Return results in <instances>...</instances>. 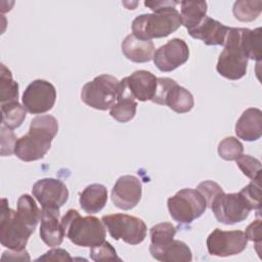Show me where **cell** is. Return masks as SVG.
Returning <instances> with one entry per match:
<instances>
[{
	"mask_svg": "<svg viewBox=\"0 0 262 262\" xmlns=\"http://www.w3.org/2000/svg\"><path fill=\"white\" fill-rule=\"evenodd\" d=\"M176 233V227L169 222H162L150 228L149 235L152 245H165L173 239Z\"/></svg>",
	"mask_w": 262,
	"mask_h": 262,
	"instance_id": "obj_32",
	"label": "cell"
},
{
	"mask_svg": "<svg viewBox=\"0 0 262 262\" xmlns=\"http://www.w3.org/2000/svg\"><path fill=\"white\" fill-rule=\"evenodd\" d=\"M137 102L131 98H118L117 102L111 107L110 115L120 123L131 121L136 114Z\"/></svg>",
	"mask_w": 262,
	"mask_h": 262,
	"instance_id": "obj_29",
	"label": "cell"
},
{
	"mask_svg": "<svg viewBox=\"0 0 262 262\" xmlns=\"http://www.w3.org/2000/svg\"><path fill=\"white\" fill-rule=\"evenodd\" d=\"M60 222L67 237L76 246L92 248L104 242L105 225L94 216L82 217L77 210L70 209Z\"/></svg>",
	"mask_w": 262,
	"mask_h": 262,
	"instance_id": "obj_2",
	"label": "cell"
},
{
	"mask_svg": "<svg viewBox=\"0 0 262 262\" xmlns=\"http://www.w3.org/2000/svg\"><path fill=\"white\" fill-rule=\"evenodd\" d=\"M180 19L181 25L187 31L196 27L206 16L208 4L206 1H181Z\"/></svg>",
	"mask_w": 262,
	"mask_h": 262,
	"instance_id": "obj_23",
	"label": "cell"
},
{
	"mask_svg": "<svg viewBox=\"0 0 262 262\" xmlns=\"http://www.w3.org/2000/svg\"><path fill=\"white\" fill-rule=\"evenodd\" d=\"M158 78L150 72L139 70L120 81L118 98H131L139 101L151 100L155 96Z\"/></svg>",
	"mask_w": 262,
	"mask_h": 262,
	"instance_id": "obj_11",
	"label": "cell"
},
{
	"mask_svg": "<svg viewBox=\"0 0 262 262\" xmlns=\"http://www.w3.org/2000/svg\"><path fill=\"white\" fill-rule=\"evenodd\" d=\"M101 221L114 239H122L134 246L142 243L146 236V225L138 217L116 213L102 216Z\"/></svg>",
	"mask_w": 262,
	"mask_h": 262,
	"instance_id": "obj_8",
	"label": "cell"
},
{
	"mask_svg": "<svg viewBox=\"0 0 262 262\" xmlns=\"http://www.w3.org/2000/svg\"><path fill=\"white\" fill-rule=\"evenodd\" d=\"M18 98V84L12 79L10 70L0 64V100L1 103L16 101Z\"/></svg>",
	"mask_w": 262,
	"mask_h": 262,
	"instance_id": "obj_27",
	"label": "cell"
},
{
	"mask_svg": "<svg viewBox=\"0 0 262 262\" xmlns=\"http://www.w3.org/2000/svg\"><path fill=\"white\" fill-rule=\"evenodd\" d=\"M196 190L201 192V194L204 196L206 203H207V207H210L212 201L214 200V198L223 191V189L221 188V186L211 180H206L201 182L198 187Z\"/></svg>",
	"mask_w": 262,
	"mask_h": 262,
	"instance_id": "obj_36",
	"label": "cell"
},
{
	"mask_svg": "<svg viewBox=\"0 0 262 262\" xmlns=\"http://www.w3.org/2000/svg\"><path fill=\"white\" fill-rule=\"evenodd\" d=\"M90 258L93 261H121L115 248L105 241L98 246L90 248Z\"/></svg>",
	"mask_w": 262,
	"mask_h": 262,
	"instance_id": "obj_34",
	"label": "cell"
},
{
	"mask_svg": "<svg viewBox=\"0 0 262 262\" xmlns=\"http://www.w3.org/2000/svg\"><path fill=\"white\" fill-rule=\"evenodd\" d=\"M170 216L178 223H191L201 217L207 203L200 191L192 188H183L167 201Z\"/></svg>",
	"mask_w": 262,
	"mask_h": 262,
	"instance_id": "obj_7",
	"label": "cell"
},
{
	"mask_svg": "<svg viewBox=\"0 0 262 262\" xmlns=\"http://www.w3.org/2000/svg\"><path fill=\"white\" fill-rule=\"evenodd\" d=\"M142 184L133 175H123L116 181L112 190V201L121 210H131L140 201Z\"/></svg>",
	"mask_w": 262,
	"mask_h": 262,
	"instance_id": "obj_16",
	"label": "cell"
},
{
	"mask_svg": "<svg viewBox=\"0 0 262 262\" xmlns=\"http://www.w3.org/2000/svg\"><path fill=\"white\" fill-rule=\"evenodd\" d=\"M56 99L55 87L48 81L37 79L31 82L23 94V105L27 112L39 115L49 112Z\"/></svg>",
	"mask_w": 262,
	"mask_h": 262,
	"instance_id": "obj_12",
	"label": "cell"
},
{
	"mask_svg": "<svg viewBox=\"0 0 262 262\" xmlns=\"http://www.w3.org/2000/svg\"><path fill=\"white\" fill-rule=\"evenodd\" d=\"M17 214L25 223L35 231L38 222L41 220V210L35 200L29 194H23L17 200Z\"/></svg>",
	"mask_w": 262,
	"mask_h": 262,
	"instance_id": "obj_24",
	"label": "cell"
},
{
	"mask_svg": "<svg viewBox=\"0 0 262 262\" xmlns=\"http://www.w3.org/2000/svg\"><path fill=\"white\" fill-rule=\"evenodd\" d=\"M235 162L243 174L251 180L261 178V162L258 159L250 155H242Z\"/></svg>",
	"mask_w": 262,
	"mask_h": 262,
	"instance_id": "obj_33",
	"label": "cell"
},
{
	"mask_svg": "<svg viewBox=\"0 0 262 262\" xmlns=\"http://www.w3.org/2000/svg\"><path fill=\"white\" fill-rule=\"evenodd\" d=\"M235 134L245 141H255L262 136V112L256 107L247 108L235 123Z\"/></svg>",
	"mask_w": 262,
	"mask_h": 262,
	"instance_id": "obj_18",
	"label": "cell"
},
{
	"mask_svg": "<svg viewBox=\"0 0 262 262\" xmlns=\"http://www.w3.org/2000/svg\"><path fill=\"white\" fill-rule=\"evenodd\" d=\"M59 211L42 209L41 210V239L49 247L59 246L66 235L61 222L58 220Z\"/></svg>",
	"mask_w": 262,
	"mask_h": 262,
	"instance_id": "obj_19",
	"label": "cell"
},
{
	"mask_svg": "<svg viewBox=\"0 0 262 262\" xmlns=\"http://www.w3.org/2000/svg\"><path fill=\"white\" fill-rule=\"evenodd\" d=\"M245 235L247 239L254 242L257 247H261L262 243V222L260 219L253 221L249 226L246 228Z\"/></svg>",
	"mask_w": 262,
	"mask_h": 262,
	"instance_id": "obj_37",
	"label": "cell"
},
{
	"mask_svg": "<svg viewBox=\"0 0 262 262\" xmlns=\"http://www.w3.org/2000/svg\"><path fill=\"white\" fill-rule=\"evenodd\" d=\"M58 131L57 120L50 115L32 119L29 132L17 139L14 155L24 162L42 159L51 147V141Z\"/></svg>",
	"mask_w": 262,
	"mask_h": 262,
	"instance_id": "obj_1",
	"label": "cell"
},
{
	"mask_svg": "<svg viewBox=\"0 0 262 262\" xmlns=\"http://www.w3.org/2000/svg\"><path fill=\"white\" fill-rule=\"evenodd\" d=\"M152 102L167 105L178 114L188 113L194 105L192 94L171 78H158Z\"/></svg>",
	"mask_w": 262,
	"mask_h": 262,
	"instance_id": "obj_9",
	"label": "cell"
},
{
	"mask_svg": "<svg viewBox=\"0 0 262 262\" xmlns=\"http://www.w3.org/2000/svg\"><path fill=\"white\" fill-rule=\"evenodd\" d=\"M189 48L185 41L173 38L154 53V63L162 72H172L188 60Z\"/></svg>",
	"mask_w": 262,
	"mask_h": 262,
	"instance_id": "obj_15",
	"label": "cell"
},
{
	"mask_svg": "<svg viewBox=\"0 0 262 262\" xmlns=\"http://www.w3.org/2000/svg\"><path fill=\"white\" fill-rule=\"evenodd\" d=\"M32 194L40 203L42 209L55 211H59L69 199L67 185L55 178H43L35 182Z\"/></svg>",
	"mask_w": 262,
	"mask_h": 262,
	"instance_id": "obj_14",
	"label": "cell"
},
{
	"mask_svg": "<svg viewBox=\"0 0 262 262\" xmlns=\"http://www.w3.org/2000/svg\"><path fill=\"white\" fill-rule=\"evenodd\" d=\"M121 48L125 57L138 63L151 60L156 51L151 40H142L133 34H129L125 37L121 44Z\"/></svg>",
	"mask_w": 262,
	"mask_h": 262,
	"instance_id": "obj_21",
	"label": "cell"
},
{
	"mask_svg": "<svg viewBox=\"0 0 262 262\" xmlns=\"http://www.w3.org/2000/svg\"><path fill=\"white\" fill-rule=\"evenodd\" d=\"M244 146L242 142L233 137H225L218 144V155L225 161H234L243 155Z\"/></svg>",
	"mask_w": 262,
	"mask_h": 262,
	"instance_id": "obj_30",
	"label": "cell"
},
{
	"mask_svg": "<svg viewBox=\"0 0 262 262\" xmlns=\"http://www.w3.org/2000/svg\"><path fill=\"white\" fill-rule=\"evenodd\" d=\"M36 261H73L69 252L63 249H51L44 255L36 259Z\"/></svg>",
	"mask_w": 262,
	"mask_h": 262,
	"instance_id": "obj_38",
	"label": "cell"
},
{
	"mask_svg": "<svg viewBox=\"0 0 262 262\" xmlns=\"http://www.w3.org/2000/svg\"><path fill=\"white\" fill-rule=\"evenodd\" d=\"M106 202L107 190L100 183H92L86 186L79 199L80 207L88 214L98 213L104 208Z\"/></svg>",
	"mask_w": 262,
	"mask_h": 262,
	"instance_id": "obj_22",
	"label": "cell"
},
{
	"mask_svg": "<svg viewBox=\"0 0 262 262\" xmlns=\"http://www.w3.org/2000/svg\"><path fill=\"white\" fill-rule=\"evenodd\" d=\"M17 138L11 129L1 125V155L3 157L14 154V147Z\"/></svg>",
	"mask_w": 262,
	"mask_h": 262,
	"instance_id": "obj_35",
	"label": "cell"
},
{
	"mask_svg": "<svg viewBox=\"0 0 262 262\" xmlns=\"http://www.w3.org/2000/svg\"><path fill=\"white\" fill-rule=\"evenodd\" d=\"M216 70L224 78L238 80L247 73L248 57L242 45L241 28H229Z\"/></svg>",
	"mask_w": 262,
	"mask_h": 262,
	"instance_id": "obj_4",
	"label": "cell"
},
{
	"mask_svg": "<svg viewBox=\"0 0 262 262\" xmlns=\"http://www.w3.org/2000/svg\"><path fill=\"white\" fill-rule=\"evenodd\" d=\"M261 28L255 30L241 28L242 45L246 52V55L250 59L260 61L262 57V46H261Z\"/></svg>",
	"mask_w": 262,
	"mask_h": 262,
	"instance_id": "obj_25",
	"label": "cell"
},
{
	"mask_svg": "<svg viewBox=\"0 0 262 262\" xmlns=\"http://www.w3.org/2000/svg\"><path fill=\"white\" fill-rule=\"evenodd\" d=\"M1 260H20V261H30V256L29 253L27 252L26 249L20 250V251H16V250H8L5 251L1 257Z\"/></svg>",
	"mask_w": 262,
	"mask_h": 262,
	"instance_id": "obj_39",
	"label": "cell"
},
{
	"mask_svg": "<svg viewBox=\"0 0 262 262\" xmlns=\"http://www.w3.org/2000/svg\"><path fill=\"white\" fill-rule=\"evenodd\" d=\"M149 253L156 260L164 262H190L192 260L189 247L178 239H172L161 246L150 244Z\"/></svg>",
	"mask_w": 262,
	"mask_h": 262,
	"instance_id": "obj_20",
	"label": "cell"
},
{
	"mask_svg": "<svg viewBox=\"0 0 262 262\" xmlns=\"http://www.w3.org/2000/svg\"><path fill=\"white\" fill-rule=\"evenodd\" d=\"M34 230L25 223L17 211L9 208L7 199H2L0 214L1 245L10 250H24Z\"/></svg>",
	"mask_w": 262,
	"mask_h": 262,
	"instance_id": "obj_6",
	"label": "cell"
},
{
	"mask_svg": "<svg viewBox=\"0 0 262 262\" xmlns=\"http://www.w3.org/2000/svg\"><path fill=\"white\" fill-rule=\"evenodd\" d=\"M262 10V1H235L232 12L236 19L241 21H252L256 19Z\"/></svg>",
	"mask_w": 262,
	"mask_h": 262,
	"instance_id": "obj_28",
	"label": "cell"
},
{
	"mask_svg": "<svg viewBox=\"0 0 262 262\" xmlns=\"http://www.w3.org/2000/svg\"><path fill=\"white\" fill-rule=\"evenodd\" d=\"M248 245L245 232L242 230L224 231L214 229L207 238V249L210 255L228 257L242 253Z\"/></svg>",
	"mask_w": 262,
	"mask_h": 262,
	"instance_id": "obj_13",
	"label": "cell"
},
{
	"mask_svg": "<svg viewBox=\"0 0 262 262\" xmlns=\"http://www.w3.org/2000/svg\"><path fill=\"white\" fill-rule=\"evenodd\" d=\"M181 26L180 13L176 7L144 13L136 16L132 21V33L139 39L151 40L163 38L177 31Z\"/></svg>",
	"mask_w": 262,
	"mask_h": 262,
	"instance_id": "obj_3",
	"label": "cell"
},
{
	"mask_svg": "<svg viewBox=\"0 0 262 262\" xmlns=\"http://www.w3.org/2000/svg\"><path fill=\"white\" fill-rule=\"evenodd\" d=\"M2 125L9 129L18 128L26 119L27 110L17 100L1 103Z\"/></svg>",
	"mask_w": 262,
	"mask_h": 262,
	"instance_id": "obj_26",
	"label": "cell"
},
{
	"mask_svg": "<svg viewBox=\"0 0 262 262\" xmlns=\"http://www.w3.org/2000/svg\"><path fill=\"white\" fill-rule=\"evenodd\" d=\"M261 178L254 179L250 182L247 186H245L239 193L244 198L246 204L248 205L249 209L255 210L260 213L261 210V185H260Z\"/></svg>",
	"mask_w": 262,
	"mask_h": 262,
	"instance_id": "obj_31",
	"label": "cell"
},
{
	"mask_svg": "<svg viewBox=\"0 0 262 262\" xmlns=\"http://www.w3.org/2000/svg\"><path fill=\"white\" fill-rule=\"evenodd\" d=\"M177 4H180V2H177V1H145L144 2V5L146 7H149L154 12H158L169 7H176Z\"/></svg>",
	"mask_w": 262,
	"mask_h": 262,
	"instance_id": "obj_40",
	"label": "cell"
},
{
	"mask_svg": "<svg viewBox=\"0 0 262 262\" xmlns=\"http://www.w3.org/2000/svg\"><path fill=\"white\" fill-rule=\"evenodd\" d=\"M229 28L210 16H205L193 29L188 30V34L203 41L206 45H223Z\"/></svg>",
	"mask_w": 262,
	"mask_h": 262,
	"instance_id": "obj_17",
	"label": "cell"
},
{
	"mask_svg": "<svg viewBox=\"0 0 262 262\" xmlns=\"http://www.w3.org/2000/svg\"><path fill=\"white\" fill-rule=\"evenodd\" d=\"M210 208L217 221L227 225L244 221L251 211L239 192L225 193L222 191L218 193Z\"/></svg>",
	"mask_w": 262,
	"mask_h": 262,
	"instance_id": "obj_10",
	"label": "cell"
},
{
	"mask_svg": "<svg viewBox=\"0 0 262 262\" xmlns=\"http://www.w3.org/2000/svg\"><path fill=\"white\" fill-rule=\"evenodd\" d=\"M119 90L120 81L112 75L102 74L83 86L81 99L92 108L106 111L117 102Z\"/></svg>",
	"mask_w": 262,
	"mask_h": 262,
	"instance_id": "obj_5",
	"label": "cell"
}]
</instances>
